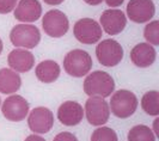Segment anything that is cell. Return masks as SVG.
Masks as SVG:
<instances>
[{
  "label": "cell",
  "instance_id": "cell-24",
  "mask_svg": "<svg viewBox=\"0 0 159 141\" xmlns=\"http://www.w3.org/2000/svg\"><path fill=\"white\" fill-rule=\"evenodd\" d=\"M53 141H78V139L74 134L70 132H62V133L57 134Z\"/></svg>",
  "mask_w": 159,
  "mask_h": 141
},
{
  "label": "cell",
  "instance_id": "cell-19",
  "mask_svg": "<svg viewBox=\"0 0 159 141\" xmlns=\"http://www.w3.org/2000/svg\"><path fill=\"white\" fill-rule=\"evenodd\" d=\"M141 108L143 110L151 116L159 115V92L158 91H150L143 94L141 99Z\"/></svg>",
  "mask_w": 159,
  "mask_h": 141
},
{
  "label": "cell",
  "instance_id": "cell-7",
  "mask_svg": "<svg viewBox=\"0 0 159 141\" xmlns=\"http://www.w3.org/2000/svg\"><path fill=\"white\" fill-rule=\"evenodd\" d=\"M85 112L89 123L92 125H103L110 117L109 104L99 96H90L85 103Z\"/></svg>",
  "mask_w": 159,
  "mask_h": 141
},
{
  "label": "cell",
  "instance_id": "cell-14",
  "mask_svg": "<svg viewBox=\"0 0 159 141\" xmlns=\"http://www.w3.org/2000/svg\"><path fill=\"white\" fill-rule=\"evenodd\" d=\"M42 16V6L39 0H20L15 10V18L19 22L32 23Z\"/></svg>",
  "mask_w": 159,
  "mask_h": 141
},
{
  "label": "cell",
  "instance_id": "cell-8",
  "mask_svg": "<svg viewBox=\"0 0 159 141\" xmlns=\"http://www.w3.org/2000/svg\"><path fill=\"white\" fill-rule=\"evenodd\" d=\"M73 34L83 44H93L102 39V26L91 18H81L74 24Z\"/></svg>",
  "mask_w": 159,
  "mask_h": 141
},
{
  "label": "cell",
  "instance_id": "cell-17",
  "mask_svg": "<svg viewBox=\"0 0 159 141\" xmlns=\"http://www.w3.org/2000/svg\"><path fill=\"white\" fill-rule=\"evenodd\" d=\"M22 85V79L15 70L8 68L0 70V92L5 94L15 93Z\"/></svg>",
  "mask_w": 159,
  "mask_h": 141
},
{
  "label": "cell",
  "instance_id": "cell-2",
  "mask_svg": "<svg viewBox=\"0 0 159 141\" xmlns=\"http://www.w3.org/2000/svg\"><path fill=\"white\" fill-rule=\"evenodd\" d=\"M64 68L72 77H84L90 73L92 68V59L88 52L81 49H74L65 56Z\"/></svg>",
  "mask_w": 159,
  "mask_h": 141
},
{
  "label": "cell",
  "instance_id": "cell-29",
  "mask_svg": "<svg viewBox=\"0 0 159 141\" xmlns=\"http://www.w3.org/2000/svg\"><path fill=\"white\" fill-rule=\"evenodd\" d=\"M1 52H2V41L0 39V54H1Z\"/></svg>",
  "mask_w": 159,
  "mask_h": 141
},
{
  "label": "cell",
  "instance_id": "cell-12",
  "mask_svg": "<svg viewBox=\"0 0 159 141\" xmlns=\"http://www.w3.org/2000/svg\"><path fill=\"white\" fill-rule=\"evenodd\" d=\"M101 25L108 35H117L125 30L127 25V18L125 13L117 8L105 10L101 16Z\"/></svg>",
  "mask_w": 159,
  "mask_h": 141
},
{
  "label": "cell",
  "instance_id": "cell-28",
  "mask_svg": "<svg viewBox=\"0 0 159 141\" xmlns=\"http://www.w3.org/2000/svg\"><path fill=\"white\" fill-rule=\"evenodd\" d=\"M86 4L89 5H92V6H96V5H99V4H102V1L103 0H84Z\"/></svg>",
  "mask_w": 159,
  "mask_h": 141
},
{
  "label": "cell",
  "instance_id": "cell-22",
  "mask_svg": "<svg viewBox=\"0 0 159 141\" xmlns=\"http://www.w3.org/2000/svg\"><path fill=\"white\" fill-rule=\"evenodd\" d=\"M91 141H119V139L114 129L109 127H101L92 133Z\"/></svg>",
  "mask_w": 159,
  "mask_h": 141
},
{
  "label": "cell",
  "instance_id": "cell-13",
  "mask_svg": "<svg viewBox=\"0 0 159 141\" xmlns=\"http://www.w3.org/2000/svg\"><path fill=\"white\" fill-rule=\"evenodd\" d=\"M84 110L78 102L67 101L64 102L57 109V120L65 125H77L83 121Z\"/></svg>",
  "mask_w": 159,
  "mask_h": 141
},
{
  "label": "cell",
  "instance_id": "cell-25",
  "mask_svg": "<svg viewBox=\"0 0 159 141\" xmlns=\"http://www.w3.org/2000/svg\"><path fill=\"white\" fill-rule=\"evenodd\" d=\"M125 0H105L107 5L110 6V7H117V6H121L123 4Z\"/></svg>",
  "mask_w": 159,
  "mask_h": 141
},
{
  "label": "cell",
  "instance_id": "cell-16",
  "mask_svg": "<svg viewBox=\"0 0 159 141\" xmlns=\"http://www.w3.org/2000/svg\"><path fill=\"white\" fill-rule=\"evenodd\" d=\"M157 52L150 43H139L130 50V60L138 67H150L156 61Z\"/></svg>",
  "mask_w": 159,
  "mask_h": 141
},
{
  "label": "cell",
  "instance_id": "cell-10",
  "mask_svg": "<svg viewBox=\"0 0 159 141\" xmlns=\"http://www.w3.org/2000/svg\"><path fill=\"white\" fill-rule=\"evenodd\" d=\"M156 6L152 0H129L127 16L134 23H146L154 17Z\"/></svg>",
  "mask_w": 159,
  "mask_h": 141
},
{
  "label": "cell",
  "instance_id": "cell-26",
  "mask_svg": "<svg viewBox=\"0 0 159 141\" xmlns=\"http://www.w3.org/2000/svg\"><path fill=\"white\" fill-rule=\"evenodd\" d=\"M24 141H46L43 138H41L39 135H35V134H32V135H29L26 139Z\"/></svg>",
  "mask_w": 159,
  "mask_h": 141
},
{
  "label": "cell",
  "instance_id": "cell-4",
  "mask_svg": "<svg viewBox=\"0 0 159 141\" xmlns=\"http://www.w3.org/2000/svg\"><path fill=\"white\" fill-rule=\"evenodd\" d=\"M10 39L15 47H23L26 49L35 48L41 41V34L37 26L29 24H18L12 28Z\"/></svg>",
  "mask_w": 159,
  "mask_h": 141
},
{
  "label": "cell",
  "instance_id": "cell-11",
  "mask_svg": "<svg viewBox=\"0 0 159 141\" xmlns=\"http://www.w3.org/2000/svg\"><path fill=\"white\" fill-rule=\"evenodd\" d=\"M28 125L34 133L46 134L54 125V115L48 108L44 107L35 108L32 111H30Z\"/></svg>",
  "mask_w": 159,
  "mask_h": 141
},
{
  "label": "cell",
  "instance_id": "cell-1",
  "mask_svg": "<svg viewBox=\"0 0 159 141\" xmlns=\"http://www.w3.org/2000/svg\"><path fill=\"white\" fill-rule=\"evenodd\" d=\"M115 89L112 77L103 70H95L90 73L84 81V92L88 96L109 97Z\"/></svg>",
  "mask_w": 159,
  "mask_h": 141
},
{
  "label": "cell",
  "instance_id": "cell-20",
  "mask_svg": "<svg viewBox=\"0 0 159 141\" xmlns=\"http://www.w3.org/2000/svg\"><path fill=\"white\" fill-rule=\"evenodd\" d=\"M128 141H156V135L153 134L150 127L139 125L129 130Z\"/></svg>",
  "mask_w": 159,
  "mask_h": 141
},
{
  "label": "cell",
  "instance_id": "cell-15",
  "mask_svg": "<svg viewBox=\"0 0 159 141\" xmlns=\"http://www.w3.org/2000/svg\"><path fill=\"white\" fill-rule=\"evenodd\" d=\"M8 66L18 73L29 72L35 65V56L31 52L25 49H15L7 57Z\"/></svg>",
  "mask_w": 159,
  "mask_h": 141
},
{
  "label": "cell",
  "instance_id": "cell-21",
  "mask_svg": "<svg viewBox=\"0 0 159 141\" xmlns=\"http://www.w3.org/2000/svg\"><path fill=\"white\" fill-rule=\"evenodd\" d=\"M143 37L150 44L159 46V20L150 22L145 26Z\"/></svg>",
  "mask_w": 159,
  "mask_h": 141
},
{
  "label": "cell",
  "instance_id": "cell-18",
  "mask_svg": "<svg viewBox=\"0 0 159 141\" xmlns=\"http://www.w3.org/2000/svg\"><path fill=\"white\" fill-rule=\"evenodd\" d=\"M35 73L37 79L42 83H54L60 75V66L53 60H44L37 65Z\"/></svg>",
  "mask_w": 159,
  "mask_h": 141
},
{
  "label": "cell",
  "instance_id": "cell-27",
  "mask_svg": "<svg viewBox=\"0 0 159 141\" xmlns=\"http://www.w3.org/2000/svg\"><path fill=\"white\" fill-rule=\"evenodd\" d=\"M46 4L48 5H52V6H56V5H60V4H62L65 0H43Z\"/></svg>",
  "mask_w": 159,
  "mask_h": 141
},
{
  "label": "cell",
  "instance_id": "cell-3",
  "mask_svg": "<svg viewBox=\"0 0 159 141\" xmlns=\"http://www.w3.org/2000/svg\"><path fill=\"white\" fill-rule=\"evenodd\" d=\"M109 108L116 117L127 118L135 112L138 108V98L128 90H119L111 96Z\"/></svg>",
  "mask_w": 159,
  "mask_h": 141
},
{
  "label": "cell",
  "instance_id": "cell-9",
  "mask_svg": "<svg viewBox=\"0 0 159 141\" xmlns=\"http://www.w3.org/2000/svg\"><path fill=\"white\" fill-rule=\"evenodd\" d=\"M1 111L6 120L12 122H19L26 117L29 112V103L22 96L13 94L4 101Z\"/></svg>",
  "mask_w": 159,
  "mask_h": 141
},
{
  "label": "cell",
  "instance_id": "cell-23",
  "mask_svg": "<svg viewBox=\"0 0 159 141\" xmlns=\"http://www.w3.org/2000/svg\"><path fill=\"white\" fill-rule=\"evenodd\" d=\"M18 0H0V13L6 15L12 12L17 6Z\"/></svg>",
  "mask_w": 159,
  "mask_h": 141
},
{
  "label": "cell",
  "instance_id": "cell-5",
  "mask_svg": "<svg viewBox=\"0 0 159 141\" xmlns=\"http://www.w3.org/2000/svg\"><path fill=\"white\" fill-rule=\"evenodd\" d=\"M42 28L48 36L59 39L67 34L70 28V22L62 11L50 10L43 16Z\"/></svg>",
  "mask_w": 159,
  "mask_h": 141
},
{
  "label": "cell",
  "instance_id": "cell-6",
  "mask_svg": "<svg viewBox=\"0 0 159 141\" xmlns=\"http://www.w3.org/2000/svg\"><path fill=\"white\" fill-rule=\"evenodd\" d=\"M96 55L101 65L105 67H114L123 59V48L115 39H104L96 48Z\"/></svg>",
  "mask_w": 159,
  "mask_h": 141
}]
</instances>
